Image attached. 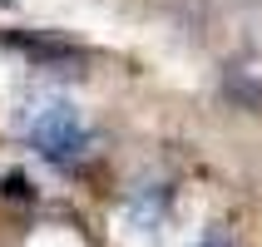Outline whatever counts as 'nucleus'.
<instances>
[{"label":"nucleus","mask_w":262,"mask_h":247,"mask_svg":"<svg viewBox=\"0 0 262 247\" xmlns=\"http://www.w3.org/2000/svg\"><path fill=\"white\" fill-rule=\"evenodd\" d=\"M25 133L50 163H70V159H79V153H89V133H84L79 114H74L64 99L40 104V109L25 119Z\"/></svg>","instance_id":"1"},{"label":"nucleus","mask_w":262,"mask_h":247,"mask_svg":"<svg viewBox=\"0 0 262 247\" xmlns=\"http://www.w3.org/2000/svg\"><path fill=\"white\" fill-rule=\"evenodd\" d=\"M5 40L30 50L35 59H79V50H74L70 40H45V35H5Z\"/></svg>","instance_id":"2"},{"label":"nucleus","mask_w":262,"mask_h":247,"mask_svg":"<svg viewBox=\"0 0 262 247\" xmlns=\"http://www.w3.org/2000/svg\"><path fill=\"white\" fill-rule=\"evenodd\" d=\"M0 193H5V198H30L35 188H30L25 173H5V178H0Z\"/></svg>","instance_id":"3"},{"label":"nucleus","mask_w":262,"mask_h":247,"mask_svg":"<svg viewBox=\"0 0 262 247\" xmlns=\"http://www.w3.org/2000/svg\"><path fill=\"white\" fill-rule=\"evenodd\" d=\"M198 247H233V242H228V237H203Z\"/></svg>","instance_id":"4"}]
</instances>
